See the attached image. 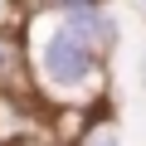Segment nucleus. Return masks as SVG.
I'll return each instance as SVG.
<instances>
[{
	"mask_svg": "<svg viewBox=\"0 0 146 146\" xmlns=\"http://www.w3.org/2000/svg\"><path fill=\"white\" fill-rule=\"evenodd\" d=\"M20 39H25V58H29L34 98H44L54 107H88L107 93L112 58L98 54L73 29H63L49 15V5H34L29 15H20Z\"/></svg>",
	"mask_w": 146,
	"mask_h": 146,
	"instance_id": "obj_1",
	"label": "nucleus"
},
{
	"mask_svg": "<svg viewBox=\"0 0 146 146\" xmlns=\"http://www.w3.org/2000/svg\"><path fill=\"white\" fill-rule=\"evenodd\" d=\"M49 5V15L63 25V29H73L78 39H88L98 54H117V39H122V25H117V15H112V5L107 0H44Z\"/></svg>",
	"mask_w": 146,
	"mask_h": 146,
	"instance_id": "obj_2",
	"label": "nucleus"
},
{
	"mask_svg": "<svg viewBox=\"0 0 146 146\" xmlns=\"http://www.w3.org/2000/svg\"><path fill=\"white\" fill-rule=\"evenodd\" d=\"M5 98H34L29 88V58H25V39L15 25L0 29V102Z\"/></svg>",
	"mask_w": 146,
	"mask_h": 146,
	"instance_id": "obj_3",
	"label": "nucleus"
},
{
	"mask_svg": "<svg viewBox=\"0 0 146 146\" xmlns=\"http://www.w3.org/2000/svg\"><path fill=\"white\" fill-rule=\"evenodd\" d=\"M73 146H122V131H117V122H93Z\"/></svg>",
	"mask_w": 146,
	"mask_h": 146,
	"instance_id": "obj_4",
	"label": "nucleus"
},
{
	"mask_svg": "<svg viewBox=\"0 0 146 146\" xmlns=\"http://www.w3.org/2000/svg\"><path fill=\"white\" fill-rule=\"evenodd\" d=\"M20 20V0H0V29Z\"/></svg>",
	"mask_w": 146,
	"mask_h": 146,
	"instance_id": "obj_5",
	"label": "nucleus"
},
{
	"mask_svg": "<svg viewBox=\"0 0 146 146\" xmlns=\"http://www.w3.org/2000/svg\"><path fill=\"white\" fill-rule=\"evenodd\" d=\"M136 78L146 83V44H141V54H136Z\"/></svg>",
	"mask_w": 146,
	"mask_h": 146,
	"instance_id": "obj_6",
	"label": "nucleus"
},
{
	"mask_svg": "<svg viewBox=\"0 0 146 146\" xmlns=\"http://www.w3.org/2000/svg\"><path fill=\"white\" fill-rule=\"evenodd\" d=\"M136 5H141V15H146V0H136Z\"/></svg>",
	"mask_w": 146,
	"mask_h": 146,
	"instance_id": "obj_7",
	"label": "nucleus"
},
{
	"mask_svg": "<svg viewBox=\"0 0 146 146\" xmlns=\"http://www.w3.org/2000/svg\"><path fill=\"white\" fill-rule=\"evenodd\" d=\"M0 146H5V136H0Z\"/></svg>",
	"mask_w": 146,
	"mask_h": 146,
	"instance_id": "obj_8",
	"label": "nucleus"
},
{
	"mask_svg": "<svg viewBox=\"0 0 146 146\" xmlns=\"http://www.w3.org/2000/svg\"><path fill=\"white\" fill-rule=\"evenodd\" d=\"M39 5H44V0H39Z\"/></svg>",
	"mask_w": 146,
	"mask_h": 146,
	"instance_id": "obj_9",
	"label": "nucleus"
}]
</instances>
